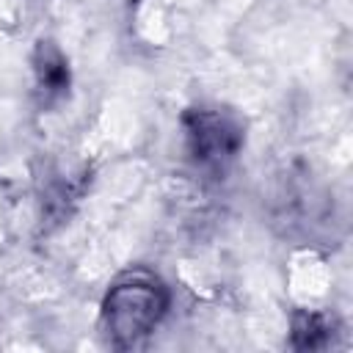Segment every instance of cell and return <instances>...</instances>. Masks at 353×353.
<instances>
[{
	"instance_id": "cell-1",
	"label": "cell",
	"mask_w": 353,
	"mask_h": 353,
	"mask_svg": "<svg viewBox=\"0 0 353 353\" xmlns=\"http://www.w3.org/2000/svg\"><path fill=\"white\" fill-rule=\"evenodd\" d=\"M168 303L171 292L157 273L146 268L121 273L102 298V331L108 342L119 350L138 347L160 325Z\"/></svg>"
},
{
	"instance_id": "cell-2",
	"label": "cell",
	"mask_w": 353,
	"mask_h": 353,
	"mask_svg": "<svg viewBox=\"0 0 353 353\" xmlns=\"http://www.w3.org/2000/svg\"><path fill=\"white\" fill-rule=\"evenodd\" d=\"M182 130L193 163L212 174H223V168L237 157L243 146V127L223 110L190 108L182 116Z\"/></svg>"
},
{
	"instance_id": "cell-4",
	"label": "cell",
	"mask_w": 353,
	"mask_h": 353,
	"mask_svg": "<svg viewBox=\"0 0 353 353\" xmlns=\"http://www.w3.org/2000/svg\"><path fill=\"white\" fill-rule=\"evenodd\" d=\"M328 331H331V323L325 314L320 312H298L295 320H292V345L301 347V350H314L320 345H325L328 339Z\"/></svg>"
},
{
	"instance_id": "cell-3",
	"label": "cell",
	"mask_w": 353,
	"mask_h": 353,
	"mask_svg": "<svg viewBox=\"0 0 353 353\" xmlns=\"http://www.w3.org/2000/svg\"><path fill=\"white\" fill-rule=\"evenodd\" d=\"M33 72H36V85L44 94V102H52L69 91V63H66V58L55 41L41 39L36 44Z\"/></svg>"
}]
</instances>
